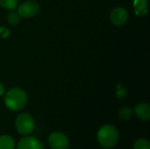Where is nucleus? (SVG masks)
Instances as JSON below:
<instances>
[{
    "label": "nucleus",
    "instance_id": "nucleus-3",
    "mask_svg": "<svg viewBox=\"0 0 150 149\" xmlns=\"http://www.w3.org/2000/svg\"><path fill=\"white\" fill-rule=\"evenodd\" d=\"M15 127L17 131L23 135L32 133L35 127L33 118L28 113H20L15 120Z\"/></svg>",
    "mask_w": 150,
    "mask_h": 149
},
{
    "label": "nucleus",
    "instance_id": "nucleus-7",
    "mask_svg": "<svg viewBox=\"0 0 150 149\" xmlns=\"http://www.w3.org/2000/svg\"><path fill=\"white\" fill-rule=\"evenodd\" d=\"M44 144L40 140L32 136L22 138L17 145V149H44Z\"/></svg>",
    "mask_w": 150,
    "mask_h": 149
},
{
    "label": "nucleus",
    "instance_id": "nucleus-1",
    "mask_svg": "<svg viewBox=\"0 0 150 149\" xmlns=\"http://www.w3.org/2000/svg\"><path fill=\"white\" fill-rule=\"evenodd\" d=\"M4 104L6 107L13 112L22 110L27 104L26 93L19 88L9 90L4 96Z\"/></svg>",
    "mask_w": 150,
    "mask_h": 149
},
{
    "label": "nucleus",
    "instance_id": "nucleus-4",
    "mask_svg": "<svg viewBox=\"0 0 150 149\" xmlns=\"http://www.w3.org/2000/svg\"><path fill=\"white\" fill-rule=\"evenodd\" d=\"M40 11V5L33 0H27L23 2L18 8V13L23 18H33Z\"/></svg>",
    "mask_w": 150,
    "mask_h": 149
},
{
    "label": "nucleus",
    "instance_id": "nucleus-6",
    "mask_svg": "<svg viewBox=\"0 0 150 149\" xmlns=\"http://www.w3.org/2000/svg\"><path fill=\"white\" fill-rule=\"evenodd\" d=\"M111 21L115 25H123L128 20V12L123 7L114 8L110 14Z\"/></svg>",
    "mask_w": 150,
    "mask_h": 149
},
{
    "label": "nucleus",
    "instance_id": "nucleus-15",
    "mask_svg": "<svg viewBox=\"0 0 150 149\" xmlns=\"http://www.w3.org/2000/svg\"><path fill=\"white\" fill-rule=\"evenodd\" d=\"M127 89L122 85V84H118L117 88H116V97L120 99L126 97L127 96Z\"/></svg>",
    "mask_w": 150,
    "mask_h": 149
},
{
    "label": "nucleus",
    "instance_id": "nucleus-11",
    "mask_svg": "<svg viewBox=\"0 0 150 149\" xmlns=\"http://www.w3.org/2000/svg\"><path fill=\"white\" fill-rule=\"evenodd\" d=\"M7 22L11 26L17 25L20 22V16H19V14L17 11L12 10L7 15Z\"/></svg>",
    "mask_w": 150,
    "mask_h": 149
},
{
    "label": "nucleus",
    "instance_id": "nucleus-9",
    "mask_svg": "<svg viewBox=\"0 0 150 149\" xmlns=\"http://www.w3.org/2000/svg\"><path fill=\"white\" fill-rule=\"evenodd\" d=\"M134 12L138 16H145L148 13V2L147 0H134Z\"/></svg>",
    "mask_w": 150,
    "mask_h": 149
},
{
    "label": "nucleus",
    "instance_id": "nucleus-12",
    "mask_svg": "<svg viewBox=\"0 0 150 149\" xmlns=\"http://www.w3.org/2000/svg\"><path fill=\"white\" fill-rule=\"evenodd\" d=\"M18 0H0V6L4 9L12 11L17 8Z\"/></svg>",
    "mask_w": 150,
    "mask_h": 149
},
{
    "label": "nucleus",
    "instance_id": "nucleus-2",
    "mask_svg": "<svg viewBox=\"0 0 150 149\" xmlns=\"http://www.w3.org/2000/svg\"><path fill=\"white\" fill-rule=\"evenodd\" d=\"M119 131L112 125H105L99 128L97 139L100 146L105 149H109L116 146L119 141Z\"/></svg>",
    "mask_w": 150,
    "mask_h": 149
},
{
    "label": "nucleus",
    "instance_id": "nucleus-8",
    "mask_svg": "<svg viewBox=\"0 0 150 149\" xmlns=\"http://www.w3.org/2000/svg\"><path fill=\"white\" fill-rule=\"evenodd\" d=\"M135 115L142 120L148 121L150 119V105L147 103H140L134 107Z\"/></svg>",
    "mask_w": 150,
    "mask_h": 149
},
{
    "label": "nucleus",
    "instance_id": "nucleus-13",
    "mask_svg": "<svg viewBox=\"0 0 150 149\" xmlns=\"http://www.w3.org/2000/svg\"><path fill=\"white\" fill-rule=\"evenodd\" d=\"M133 110L130 107H123L120 111V118L123 120H129L133 116Z\"/></svg>",
    "mask_w": 150,
    "mask_h": 149
},
{
    "label": "nucleus",
    "instance_id": "nucleus-10",
    "mask_svg": "<svg viewBox=\"0 0 150 149\" xmlns=\"http://www.w3.org/2000/svg\"><path fill=\"white\" fill-rule=\"evenodd\" d=\"M15 141L11 136H0V149H15Z\"/></svg>",
    "mask_w": 150,
    "mask_h": 149
},
{
    "label": "nucleus",
    "instance_id": "nucleus-17",
    "mask_svg": "<svg viewBox=\"0 0 150 149\" xmlns=\"http://www.w3.org/2000/svg\"><path fill=\"white\" fill-rule=\"evenodd\" d=\"M4 93V87L3 85V83H0V97L3 96V94Z\"/></svg>",
    "mask_w": 150,
    "mask_h": 149
},
{
    "label": "nucleus",
    "instance_id": "nucleus-5",
    "mask_svg": "<svg viewBox=\"0 0 150 149\" xmlns=\"http://www.w3.org/2000/svg\"><path fill=\"white\" fill-rule=\"evenodd\" d=\"M48 144L52 149H68L69 141L64 133L54 132L48 137Z\"/></svg>",
    "mask_w": 150,
    "mask_h": 149
},
{
    "label": "nucleus",
    "instance_id": "nucleus-16",
    "mask_svg": "<svg viewBox=\"0 0 150 149\" xmlns=\"http://www.w3.org/2000/svg\"><path fill=\"white\" fill-rule=\"evenodd\" d=\"M11 32L10 30L5 26H0V37L3 39H6L10 36Z\"/></svg>",
    "mask_w": 150,
    "mask_h": 149
},
{
    "label": "nucleus",
    "instance_id": "nucleus-14",
    "mask_svg": "<svg viewBox=\"0 0 150 149\" xmlns=\"http://www.w3.org/2000/svg\"><path fill=\"white\" fill-rule=\"evenodd\" d=\"M134 149H150L149 141L146 139H139L134 142Z\"/></svg>",
    "mask_w": 150,
    "mask_h": 149
}]
</instances>
